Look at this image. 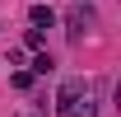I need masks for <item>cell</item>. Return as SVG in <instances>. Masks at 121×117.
I'll use <instances>...</instances> for the list:
<instances>
[{"instance_id": "6da1fadb", "label": "cell", "mask_w": 121, "mask_h": 117, "mask_svg": "<svg viewBox=\"0 0 121 117\" xmlns=\"http://www.w3.org/2000/svg\"><path fill=\"white\" fill-rule=\"evenodd\" d=\"M84 98H89V80H84V75H75V80H65V84H60V94H56V108L70 117V112H75Z\"/></svg>"}, {"instance_id": "7a4b0ae2", "label": "cell", "mask_w": 121, "mask_h": 117, "mask_svg": "<svg viewBox=\"0 0 121 117\" xmlns=\"http://www.w3.org/2000/svg\"><path fill=\"white\" fill-rule=\"evenodd\" d=\"M93 24H98V14H93L89 5H75V10L65 14V28H70V38H84V33H89Z\"/></svg>"}, {"instance_id": "3957f363", "label": "cell", "mask_w": 121, "mask_h": 117, "mask_svg": "<svg viewBox=\"0 0 121 117\" xmlns=\"http://www.w3.org/2000/svg\"><path fill=\"white\" fill-rule=\"evenodd\" d=\"M28 19L37 24V28H51V24H56V10H51V5H33V10H28Z\"/></svg>"}, {"instance_id": "277c9868", "label": "cell", "mask_w": 121, "mask_h": 117, "mask_svg": "<svg viewBox=\"0 0 121 117\" xmlns=\"http://www.w3.org/2000/svg\"><path fill=\"white\" fill-rule=\"evenodd\" d=\"M51 66H56V61H51V52H37V56H33V66H28V75H51Z\"/></svg>"}, {"instance_id": "5b68a950", "label": "cell", "mask_w": 121, "mask_h": 117, "mask_svg": "<svg viewBox=\"0 0 121 117\" xmlns=\"http://www.w3.org/2000/svg\"><path fill=\"white\" fill-rule=\"evenodd\" d=\"M23 42H28V52H42V47H47V33H42V28H28Z\"/></svg>"}, {"instance_id": "8992f818", "label": "cell", "mask_w": 121, "mask_h": 117, "mask_svg": "<svg viewBox=\"0 0 121 117\" xmlns=\"http://www.w3.org/2000/svg\"><path fill=\"white\" fill-rule=\"evenodd\" d=\"M9 84H14V89H28V84H33V75H28V70H14V75H9Z\"/></svg>"}]
</instances>
